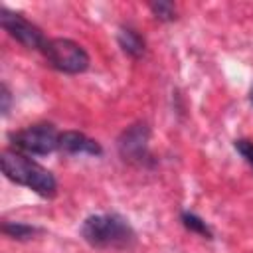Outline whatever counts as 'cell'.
<instances>
[{
  "instance_id": "cell-1",
  "label": "cell",
  "mask_w": 253,
  "mask_h": 253,
  "mask_svg": "<svg viewBox=\"0 0 253 253\" xmlns=\"http://www.w3.org/2000/svg\"><path fill=\"white\" fill-rule=\"evenodd\" d=\"M0 164H2V172L8 180H12L20 186H26L28 190L36 192L42 198L55 196L57 182H55L53 174L47 168H43L42 164L28 158L26 154H22L18 150H4L0 154Z\"/></svg>"
},
{
  "instance_id": "cell-2",
  "label": "cell",
  "mask_w": 253,
  "mask_h": 253,
  "mask_svg": "<svg viewBox=\"0 0 253 253\" xmlns=\"http://www.w3.org/2000/svg\"><path fill=\"white\" fill-rule=\"evenodd\" d=\"M81 235L99 249H128L136 239L130 223L119 213L89 215L81 225Z\"/></svg>"
},
{
  "instance_id": "cell-3",
  "label": "cell",
  "mask_w": 253,
  "mask_h": 253,
  "mask_svg": "<svg viewBox=\"0 0 253 253\" xmlns=\"http://www.w3.org/2000/svg\"><path fill=\"white\" fill-rule=\"evenodd\" d=\"M42 51H43L47 63L53 69L63 71V73L75 75V73H83L89 67L87 51L79 43H75L73 40H67V38L47 40Z\"/></svg>"
},
{
  "instance_id": "cell-4",
  "label": "cell",
  "mask_w": 253,
  "mask_h": 253,
  "mask_svg": "<svg viewBox=\"0 0 253 253\" xmlns=\"http://www.w3.org/2000/svg\"><path fill=\"white\" fill-rule=\"evenodd\" d=\"M14 150L22 154H34V156H45L59 148V132L53 125L40 123L26 126L10 136Z\"/></svg>"
},
{
  "instance_id": "cell-5",
  "label": "cell",
  "mask_w": 253,
  "mask_h": 253,
  "mask_svg": "<svg viewBox=\"0 0 253 253\" xmlns=\"http://www.w3.org/2000/svg\"><path fill=\"white\" fill-rule=\"evenodd\" d=\"M0 24L14 40H18L22 45H26L30 49H43V45L47 42L38 26H34L22 14L8 10L6 6L0 8Z\"/></svg>"
},
{
  "instance_id": "cell-6",
  "label": "cell",
  "mask_w": 253,
  "mask_h": 253,
  "mask_svg": "<svg viewBox=\"0 0 253 253\" xmlns=\"http://www.w3.org/2000/svg\"><path fill=\"white\" fill-rule=\"evenodd\" d=\"M148 136H150V130L144 123H136V125L128 126L119 138L121 156L128 162L144 164L150 158V154H148Z\"/></svg>"
},
{
  "instance_id": "cell-7",
  "label": "cell",
  "mask_w": 253,
  "mask_h": 253,
  "mask_svg": "<svg viewBox=\"0 0 253 253\" xmlns=\"http://www.w3.org/2000/svg\"><path fill=\"white\" fill-rule=\"evenodd\" d=\"M59 150L67 154H91V156L103 154V148L97 140L77 130H65L59 134Z\"/></svg>"
},
{
  "instance_id": "cell-8",
  "label": "cell",
  "mask_w": 253,
  "mask_h": 253,
  "mask_svg": "<svg viewBox=\"0 0 253 253\" xmlns=\"http://www.w3.org/2000/svg\"><path fill=\"white\" fill-rule=\"evenodd\" d=\"M119 45L123 47V51L130 57H140L144 53V40L138 36L136 30L132 28H121L119 30Z\"/></svg>"
},
{
  "instance_id": "cell-9",
  "label": "cell",
  "mask_w": 253,
  "mask_h": 253,
  "mask_svg": "<svg viewBox=\"0 0 253 253\" xmlns=\"http://www.w3.org/2000/svg\"><path fill=\"white\" fill-rule=\"evenodd\" d=\"M2 231H4L8 237H12V239L24 241V239L34 237V235L38 233V227L28 225V223H20V221H4V223H2Z\"/></svg>"
},
{
  "instance_id": "cell-10",
  "label": "cell",
  "mask_w": 253,
  "mask_h": 253,
  "mask_svg": "<svg viewBox=\"0 0 253 253\" xmlns=\"http://www.w3.org/2000/svg\"><path fill=\"white\" fill-rule=\"evenodd\" d=\"M180 219H182V223H184L186 229H190V231H194V233H198V235H204V237L211 239L213 233H211L210 225H208L200 215H196V213H192V211H182Z\"/></svg>"
},
{
  "instance_id": "cell-11",
  "label": "cell",
  "mask_w": 253,
  "mask_h": 253,
  "mask_svg": "<svg viewBox=\"0 0 253 253\" xmlns=\"http://www.w3.org/2000/svg\"><path fill=\"white\" fill-rule=\"evenodd\" d=\"M150 10L152 14L162 20V22H172L176 18V8L172 2H166V0H158V2H152L150 4Z\"/></svg>"
},
{
  "instance_id": "cell-12",
  "label": "cell",
  "mask_w": 253,
  "mask_h": 253,
  "mask_svg": "<svg viewBox=\"0 0 253 253\" xmlns=\"http://www.w3.org/2000/svg\"><path fill=\"white\" fill-rule=\"evenodd\" d=\"M235 150L245 158V162L253 168V142L251 140H245V138H239L235 140Z\"/></svg>"
},
{
  "instance_id": "cell-13",
  "label": "cell",
  "mask_w": 253,
  "mask_h": 253,
  "mask_svg": "<svg viewBox=\"0 0 253 253\" xmlns=\"http://www.w3.org/2000/svg\"><path fill=\"white\" fill-rule=\"evenodd\" d=\"M10 101H12L10 91H8L6 85H2V89H0V111H2V115H8V111H10Z\"/></svg>"
},
{
  "instance_id": "cell-14",
  "label": "cell",
  "mask_w": 253,
  "mask_h": 253,
  "mask_svg": "<svg viewBox=\"0 0 253 253\" xmlns=\"http://www.w3.org/2000/svg\"><path fill=\"white\" fill-rule=\"evenodd\" d=\"M249 99H251V103H253V87H251V91H249Z\"/></svg>"
}]
</instances>
